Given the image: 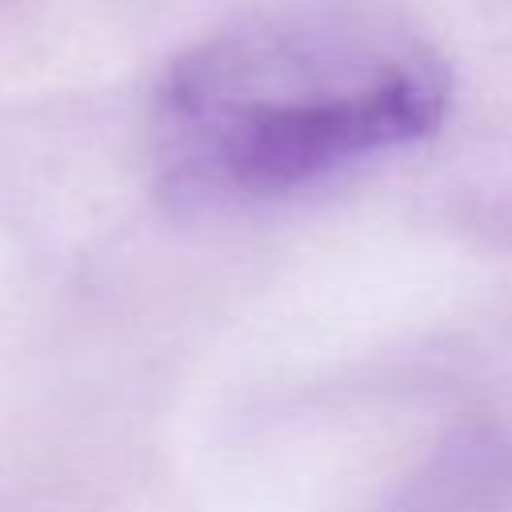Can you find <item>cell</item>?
Instances as JSON below:
<instances>
[{"instance_id":"6da1fadb","label":"cell","mask_w":512,"mask_h":512,"mask_svg":"<svg viewBox=\"0 0 512 512\" xmlns=\"http://www.w3.org/2000/svg\"><path fill=\"white\" fill-rule=\"evenodd\" d=\"M452 100L440 52L368 0H292L172 60L152 112L168 188L272 200L436 132Z\"/></svg>"}]
</instances>
